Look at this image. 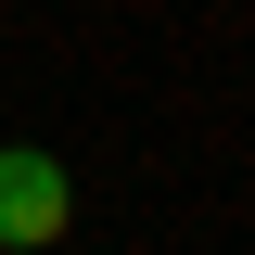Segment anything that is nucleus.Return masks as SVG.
Returning <instances> with one entry per match:
<instances>
[{"instance_id":"1","label":"nucleus","mask_w":255,"mask_h":255,"mask_svg":"<svg viewBox=\"0 0 255 255\" xmlns=\"http://www.w3.org/2000/svg\"><path fill=\"white\" fill-rule=\"evenodd\" d=\"M64 230H77V179H64V153L0 140V255H51Z\"/></svg>"}]
</instances>
